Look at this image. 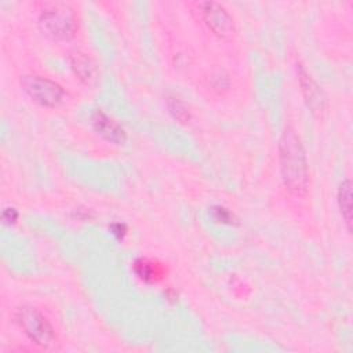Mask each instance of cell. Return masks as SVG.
Instances as JSON below:
<instances>
[{"label":"cell","instance_id":"6da1fadb","mask_svg":"<svg viewBox=\"0 0 353 353\" xmlns=\"http://www.w3.org/2000/svg\"><path fill=\"white\" fill-rule=\"evenodd\" d=\"M281 179L294 196H303L309 185V165L302 141L292 127H287L279 141Z\"/></svg>","mask_w":353,"mask_h":353},{"label":"cell","instance_id":"7a4b0ae2","mask_svg":"<svg viewBox=\"0 0 353 353\" xmlns=\"http://www.w3.org/2000/svg\"><path fill=\"white\" fill-rule=\"evenodd\" d=\"M37 21L43 34L57 41L70 40L77 32L74 10L62 1L44 3Z\"/></svg>","mask_w":353,"mask_h":353},{"label":"cell","instance_id":"3957f363","mask_svg":"<svg viewBox=\"0 0 353 353\" xmlns=\"http://www.w3.org/2000/svg\"><path fill=\"white\" fill-rule=\"evenodd\" d=\"M192 12L216 37L232 39L236 36V23L228 10L216 1H194L190 4Z\"/></svg>","mask_w":353,"mask_h":353},{"label":"cell","instance_id":"277c9868","mask_svg":"<svg viewBox=\"0 0 353 353\" xmlns=\"http://www.w3.org/2000/svg\"><path fill=\"white\" fill-rule=\"evenodd\" d=\"M15 323L36 345L50 347L55 343V332L47 317L32 306H22L15 313Z\"/></svg>","mask_w":353,"mask_h":353},{"label":"cell","instance_id":"5b68a950","mask_svg":"<svg viewBox=\"0 0 353 353\" xmlns=\"http://www.w3.org/2000/svg\"><path fill=\"white\" fill-rule=\"evenodd\" d=\"M21 85L33 102L44 108H55L65 99V90L62 85L44 76H23Z\"/></svg>","mask_w":353,"mask_h":353},{"label":"cell","instance_id":"8992f818","mask_svg":"<svg viewBox=\"0 0 353 353\" xmlns=\"http://www.w3.org/2000/svg\"><path fill=\"white\" fill-rule=\"evenodd\" d=\"M296 76H298L302 95L305 98V102H306L309 110L314 116H321L325 109L324 94L320 90L319 84L313 80L310 73L305 69V66L301 62H296Z\"/></svg>","mask_w":353,"mask_h":353},{"label":"cell","instance_id":"52a82bcc","mask_svg":"<svg viewBox=\"0 0 353 353\" xmlns=\"http://www.w3.org/2000/svg\"><path fill=\"white\" fill-rule=\"evenodd\" d=\"M92 125L101 137H103L106 141L112 143L123 145L127 139L124 128L102 110H97L92 114Z\"/></svg>","mask_w":353,"mask_h":353},{"label":"cell","instance_id":"ba28073f","mask_svg":"<svg viewBox=\"0 0 353 353\" xmlns=\"http://www.w3.org/2000/svg\"><path fill=\"white\" fill-rule=\"evenodd\" d=\"M134 273L137 277L148 284L159 283L167 276V268L164 263L156 261V259H149V258H138L134 265Z\"/></svg>","mask_w":353,"mask_h":353},{"label":"cell","instance_id":"9c48e42d","mask_svg":"<svg viewBox=\"0 0 353 353\" xmlns=\"http://www.w3.org/2000/svg\"><path fill=\"white\" fill-rule=\"evenodd\" d=\"M70 68L74 74L87 85H95L98 81V69L94 61L83 52L70 55Z\"/></svg>","mask_w":353,"mask_h":353},{"label":"cell","instance_id":"30bf717a","mask_svg":"<svg viewBox=\"0 0 353 353\" xmlns=\"http://www.w3.org/2000/svg\"><path fill=\"white\" fill-rule=\"evenodd\" d=\"M338 207L343 222L346 225V230L350 233L352 230V182L350 179H345L341 182L338 188Z\"/></svg>","mask_w":353,"mask_h":353},{"label":"cell","instance_id":"8fae6325","mask_svg":"<svg viewBox=\"0 0 353 353\" xmlns=\"http://www.w3.org/2000/svg\"><path fill=\"white\" fill-rule=\"evenodd\" d=\"M167 106H168V110L170 113L172 114V117L175 120H178L179 123H188L189 119H190V114H189V110L186 109V106L183 105L182 101H179L178 98H168L167 101Z\"/></svg>","mask_w":353,"mask_h":353},{"label":"cell","instance_id":"7c38bea8","mask_svg":"<svg viewBox=\"0 0 353 353\" xmlns=\"http://www.w3.org/2000/svg\"><path fill=\"white\" fill-rule=\"evenodd\" d=\"M211 214H212L214 221H216V222L228 223V225L236 223V216H234V214L230 212V211H229L228 208H225V207H221V205L212 207Z\"/></svg>","mask_w":353,"mask_h":353},{"label":"cell","instance_id":"4fadbf2b","mask_svg":"<svg viewBox=\"0 0 353 353\" xmlns=\"http://www.w3.org/2000/svg\"><path fill=\"white\" fill-rule=\"evenodd\" d=\"M211 85L215 91H223L229 87V79L225 73H214L211 76Z\"/></svg>","mask_w":353,"mask_h":353},{"label":"cell","instance_id":"5bb4252c","mask_svg":"<svg viewBox=\"0 0 353 353\" xmlns=\"http://www.w3.org/2000/svg\"><path fill=\"white\" fill-rule=\"evenodd\" d=\"M1 219H3V222L7 223V225L15 223L17 219H18V211H17L15 208H12V207L4 208L3 214H1Z\"/></svg>","mask_w":353,"mask_h":353},{"label":"cell","instance_id":"9a60e30c","mask_svg":"<svg viewBox=\"0 0 353 353\" xmlns=\"http://www.w3.org/2000/svg\"><path fill=\"white\" fill-rule=\"evenodd\" d=\"M110 230H112V233H113L117 239H120V240H123L124 236L127 234V226H125L124 223H113V225L110 226Z\"/></svg>","mask_w":353,"mask_h":353}]
</instances>
